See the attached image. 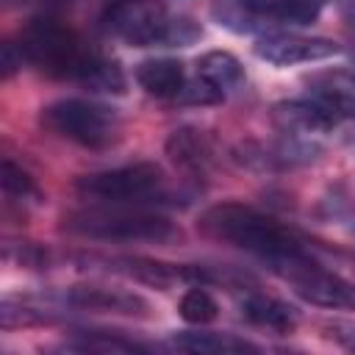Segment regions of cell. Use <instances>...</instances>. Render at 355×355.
<instances>
[{"instance_id": "25", "label": "cell", "mask_w": 355, "mask_h": 355, "mask_svg": "<svg viewBox=\"0 0 355 355\" xmlns=\"http://www.w3.org/2000/svg\"><path fill=\"white\" fill-rule=\"evenodd\" d=\"M322 336L330 338L344 352H355V324L344 319H327L322 322Z\"/></svg>"}, {"instance_id": "24", "label": "cell", "mask_w": 355, "mask_h": 355, "mask_svg": "<svg viewBox=\"0 0 355 355\" xmlns=\"http://www.w3.org/2000/svg\"><path fill=\"white\" fill-rule=\"evenodd\" d=\"M3 258L22 269H50L53 263V252L39 241H6Z\"/></svg>"}, {"instance_id": "21", "label": "cell", "mask_w": 355, "mask_h": 355, "mask_svg": "<svg viewBox=\"0 0 355 355\" xmlns=\"http://www.w3.org/2000/svg\"><path fill=\"white\" fill-rule=\"evenodd\" d=\"M0 183H3V194L8 202H19V205H39L44 200V191L39 189L36 178H31L28 169H22L14 158H3V175H0Z\"/></svg>"}, {"instance_id": "14", "label": "cell", "mask_w": 355, "mask_h": 355, "mask_svg": "<svg viewBox=\"0 0 355 355\" xmlns=\"http://www.w3.org/2000/svg\"><path fill=\"white\" fill-rule=\"evenodd\" d=\"M239 313L247 324L272 330V333H291L300 324L297 305H291L280 297L263 294L258 288H244V294L239 297Z\"/></svg>"}, {"instance_id": "5", "label": "cell", "mask_w": 355, "mask_h": 355, "mask_svg": "<svg viewBox=\"0 0 355 355\" xmlns=\"http://www.w3.org/2000/svg\"><path fill=\"white\" fill-rule=\"evenodd\" d=\"M75 191L92 202L108 205H175L189 202L191 194H180L166 183V172L155 161H133L122 166L97 169L75 180Z\"/></svg>"}, {"instance_id": "10", "label": "cell", "mask_w": 355, "mask_h": 355, "mask_svg": "<svg viewBox=\"0 0 355 355\" xmlns=\"http://www.w3.org/2000/svg\"><path fill=\"white\" fill-rule=\"evenodd\" d=\"M80 263L86 266H100L103 272L153 286V288H169L175 283H189L186 280V263H166L155 261L147 255H83Z\"/></svg>"}, {"instance_id": "22", "label": "cell", "mask_w": 355, "mask_h": 355, "mask_svg": "<svg viewBox=\"0 0 355 355\" xmlns=\"http://www.w3.org/2000/svg\"><path fill=\"white\" fill-rule=\"evenodd\" d=\"M178 313H180V319H183L186 324L205 327V324L216 322V316H219V302H216V297H214L202 283H191V286L183 291L180 302H178Z\"/></svg>"}, {"instance_id": "12", "label": "cell", "mask_w": 355, "mask_h": 355, "mask_svg": "<svg viewBox=\"0 0 355 355\" xmlns=\"http://www.w3.org/2000/svg\"><path fill=\"white\" fill-rule=\"evenodd\" d=\"M164 153L166 158L183 169L186 175L191 178H202L214 169L216 164V150H214V141L208 139L205 130L200 128H191V125H183V128H175L166 141H164Z\"/></svg>"}, {"instance_id": "13", "label": "cell", "mask_w": 355, "mask_h": 355, "mask_svg": "<svg viewBox=\"0 0 355 355\" xmlns=\"http://www.w3.org/2000/svg\"><path fill=\"white\" fill-rule=\"evenodd\" d=\"M308 94L319 100L327 111H333L341 122L349 119L355 122V69L347 67H333L322 69L305 78Z\"/></svg>"}, {"instance_id": "20", "label": "cell", "mask_w": 355, "mask_h": 355, "mask_svg": "<svg viewBox=\"0 0 355 355\" xmlns=\"http://www.w3.org/2000/svg\"><path fill=\"white\" fill-rule=\"evenodd\" d=\"M214 17L236 33H269V25H277L263 6H250L244 0H216Z\"/></svg>"}, {"instance_id": "2", "label": "cell", "mask_w": 355, "mask_h": 355, "mask_svg": "<svg viewBox=\"0 0 355 355\" xmlns=\"http://www.w3.org/2000/svg\"><path fill=\"white\" fill-rule=\"evenodd\" d=\"M197 230L205 239L236 247L247 255L261 258L263 263L313 250L308 236H302L297 227L236 200L208 205L197 219Z\"/></svg>"}, {"instance_id": "18", "label": "cell", "mask_w": 355, "mask_h": 355, "mask_svg": "<svg viewBox=\"0 0 355 355\" xmlns=\"http://www.w3.org/2000/svg\"><path fill=\"white\" fill-rule=\"evenodd\" d=\"M61 311V302L55 297H17L6 294L0 300V327L17 330V327H33V324H53Z\"/></svg>"}, {"instance_id": "9", "label": "cell", "mask_w": 355, "mask_h": 355, "mask_svg": "<svg viewBox=\"0 0 355 355\" xmlns=\"http://www.w3.org/2000/svg\"><path fill=\"white\" fill-rule=\"evenodd\" d=\"M61 308H78V311H94V313H114V316H136L147 319L153 316L150 302L128 288L116 286H100V283H78L55 294Z\"/></svg>"}, {"instance_id": "27", "label": "cell", "mask_w": 355, "mask_h": 355, "mask_svg": "<svg viewBox=\"0 0 355 355\" xmlns=\"http://www.w3.org/2000/svg\"><path fill=\"white\" fill-rule=\"evenodd\" d=\"M244 3H250V6H263L266 0H244Z\"/></svg>"}, {"instance_id": "6", "label": "cell", "mask_w": 355, "mask_h": 355, "mask_svg": "<svg viewBox=\"0 0 355 355\" xmlns=\"http://www.w3.org/2000/svg\"><path fill=\"white\" fill-rule=\"evenodd\" d=\"M39 125L47 133L86 150H108L122 133L119 111L94 97H58L42 105Z\"/></svg>"}, {"instance_id": "4", "label": "cell", "mask_w": 355, "mask_h": 355, "mask_svg": "<svg viewBox=\"0 0 355 355\" xmlns=\"http://www.w3.org/2000/svg\"><path fill=\"white\" fill-rule=\"evenodd\" d=\"M64 230L69 236H80L89 241H116V244H169L180 239V227L150 208L141 205H108V202H92L89 208L67 211L61 219Z\"/></svg>"}, {"instance_id": "7", "label": "cell", "mask_w": 355, "mask_h": 355, "mask_svg": "<svg viewBox=\"0 0 355 355\" xmlns=\"http://www.w3.org/2000/svg\"><path fill=\"white\" fill-rule=\"evenodd\" d=\"M272 275H277L283 283L291 286L297 297H302L311 305L327 308V311H355V283L344 275L327 269L313 250L286 255L280 261L266 263Z\"/></svg>"}, {"instance_id": "3", "label": "cell", "mask_w": 355, "mask_h": 355, "mask_svg": "<svg viewBox=\"0 0 355 355\" xmlns=\"http://www.w3.org/2000/svg\"><path fill=\"white\" fill-rule=\"evenodd\" d=\"M103 31L130 47H189L202 39V25L175 14L161 0H111L100 17Z\"/></svg>"}, {"instance_id": "1", "label": "cell", "mask_w": 355, "mask_h": 355, "mask_svg": "<svg viewBox=\"0 0 355 355\" xmlns=\"http://www.w3.org/2000/svg\"><path fill=\"white\" fill-rule=\"evenodd\" d=\"M17 47L28 67L53 78L69 80L89 92L125 94V72L119 61L100 53L75 28L53 17H33L19 31Z\"/></svg>"}, {"instance_id": "23", "label": "cell", "mask_w": 355, "mask_h": 355, "mask_svg": "<svg viewBox=\"0 0 355 355\" xmlns=\"http://www.w3.org/2000/svg\"><path fill=\"white\" fill-rule=\"evenodd\" d=\"M327 0H266L263 8L266 14L277 22V25H313L322 11H324Z\"/></svg>"}, {"instance_id": "11", "label": "cell", "mask_w": 355, "mask_h": 355, "mask_svg": "<svg viewBox=\"0 0 355 355\" xmlns=\"http://www.w3.org/2000/svg\"><path fill=\"white\" fill-rule=\"evenodd\" d=\"M272 122L277 125L280 133L311 141L313 136L330 133L341 119L333 111H327L319 100L305 94V97H291V100L275 103L272 105Z\"/></svg>"}, {"instance_id": "16", "label": "cell", "mask_w": 355, "mask_h": 355, "mask_svg": "<svg viewBox=\"0 0 355 355\" xmlns=\"http://www.w3.org/2000/svg\"><path fill=\"white\" fill-rule=\"evenodd\" d=\"M178 352L191 355H244V352H261L258 344H252L244 336L236 333H214V330H180L172 333L166 341Z\"/></svg>"}, {"instance_id": "19", "label": "cell", "mask_w": 355, "mask_h": 355, "mask_svg": "<svg viewBox=\"0 0 355 355\" xmlns=\"http://www.w3.org/2000/svg\"><path fill=\"white\" fill-rule=\"evenodd\" d=\"M61 349H75V352H150V344L136 341L119 330H105V327H80L72 330V338L61 344Z\"/></svg>"}, {"instance_id": "8", "label": "cell", "mask_w": 355, "mask_h": 355, "mask_svg": "<svg viewBox=\"0 0 355 355\" xmlns=\"http://www.w3.org/2000/svg\"><path fill=\"white\" fill-rule=\"evenodd\" d=\"M252 53L272 64V67H294V64H313L327 61L341 53V44L327 36H302L288 31H269L261 33L252 44Z\"/></svg>"}, {"instance_id": "17", "label": "cell", "mask_w": 355, "mask_h": 355, "mask_svg": "<svg viewBox=\"0 0 355 355\" xmlns=\"http://www.w3.org/2000/svg\"><path fill=\"white\" fill-rule=\"evenodd\" d=\"M197 78L211 86L222 100L227 94H236L244 89L247 83V72H244V64L227 53V50H208L197 58Z\"/></svg>"}, {"instance_id": "26", "label": "cell", "mask_w": 355, "mask_h": 355, "mask_svg": "<svg viewBox=\"0 0 355 355\" xmlns=\"http://www.w3.org/2000/svg\"><path fill=\"white\" fill-rule=\"evenodd\" d=\"M22 64H25V58H22L19 47H17L14 42H6V44H3V64H0V67H3V78L8 80Z\"/></svg>"}, {"instance_id": "15", "label": "cell", "mask_w": 355, "mask_h": 355, "mask_svg": "<svg viewBox=\"0 0 355 355\" xmlns=\"http://www.w3.org/2000/svg\"><path fill=\"white\" fill-rule=\"evenodd\" d=\"M136 83L155 100H180L189 86V78L180 58L158 55V58H144L136 67Z\"/></svg>"}]
</instances>
